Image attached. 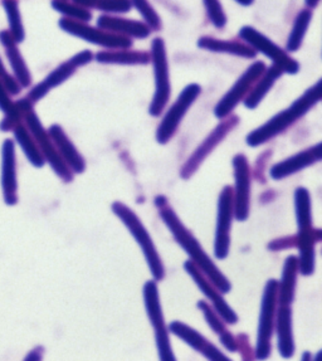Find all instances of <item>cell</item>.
Listing matches in <instances>:
<instances>
[{
	"instance_id": "obj_1",
	"label": "cell",
	"mask_w": 322,
	"mask_h": 361,
	"mask_svg": "<svg viewBox=\"0 0 322 361\" xmlns=\"http://www.w3.org/2000/svg\"><path fill=\"white\" fill-rule=\"evenodd\" d=\"M155 204L160 208L159 214L161 216V219L169 228L170 232L174 235L176 242L182 245V250L187 252L189 257L192 258V262L198 266L200 271L205 274V277L217 287L221 293H228L232 288L228 279L213 263L211 257L205 253L199 240L195 238L192 232L182 224L179 216H176L175 212L168 207L166 202H164L163 204H160V203H155Z\"/></svg>"
},
{
	"instance_id": "obj_2",
	"label": "cell",
	"mask_w": 322,
	"mask_h": 361,
	"mask_svg": "<svg viewBox=\"0 0 322 361\" xmlns=\"http://www.w3.org/2000/svg\"><path fill=\"white\" fill-rule=\"evenodd\" d=\"M322 80L317 81L315 86L309 88L305 94L299 99H296L292 105L286 110L281 111L275 116L272 117L270 121L256 128L251 134L247 136V144L252 147L262 145L264 142L271 140L278 134L286 131L290 126H292L299 118L306 115L310 109L320 102L322 94Z\"/></svg>"
},
{
	"instance_id": "obj_3",
	"label": "cell",
	"mask_w": 322,
	"mask_h": 361,
	"mask_svg": "<svg viewBox=\"0 0 322 361\" xmlns=\"http://www.w3.org/2000/svg\"><path fill=\"white\" fill-rule=\"evenodd\" d=\"M17 105L19 110L22 111V117L24 118L25 126L30 130L44 160L52 166L54 173L58 175L62 180L70 183L73 180V171L67 166V164L59 155L52 137L48 134V130L43 128L39 117L33 110V104L28 99H22L18 101Z\"/></svg>"
},
{
	"instance_id": "obj_4",
	"label": "cell",
	"mask_w": 322,
	"mask_h": 361,
	"mask_svg": "<svg viewBox=\"0 0 322 361\" xmlns=\"http://www.w3.org/2000/svg\"><path fill=\"white\" fill-rule=\"evenodd\" d=\"M112 212L123 221L126 227L129 228L130 233L134 235L136 242L140 245L155 281L163 280L165 277L164 264L154 245L153 239L147 232V228L144 227V224L141 223L139 216H136L129 207H126L120 202L112 204Z\"/></svg>"
},
{
	"instance_id": "obj_5",
	"label": "cell",
	"mask_w": 322,
	"mask_h": 361,
	"mask_svg": "<svg viewBox=\"0 0 322 361\" xmlns=\"http://www.w3.org/2000/svg\"><path fill=\"white\" fill-rule=\"evenodd\" d=\"M151 62L155 75V94L149 109V114L151 116L158 117L164 111L165 106L168 105L171 92L166 48L164 41L159 37L154 39L151 44Z\"/></svg>"
},
{
	"instance_id": "obj_6",
	"label": "cell",
	"mask_w": 322,
	"mask_h": 361,
	"mask_svg": "<svg viewBox=\"0 0 322 361\" xmlns=\"http://www.w3.org/2000/svg\"><path fill=\"white\" fill-rule=\"evenodd\" d=\"M277 292L278 281L270 280L264 287L261 316L258 326L257 348L256 357L258 360H266L271 355L272 336L275 329V310H277Z\"/></svg>"
},
{
	"instance_id": "obj_7",
	"label": "cell",
	"mask_w": 322,
	"mask_h": 361,
	"mask_svg": "<svg viewBox=\"0 0 322 361\" xmlns=\"http://www.w3.org/2000/svg\"><path fill=\"white\" fill-rule=\"evenodd\" d=\"M144 300L147 316L155 331L160 359L164 361L175 360V356L173 354V349L170 345L169 332L165 325L164 314L159 298L158 286L155 281H149L144 286Z\"/></svg>"
},
{
	"instance_id": "obj_8",
	"label": "cell",
	"mask_w": 322,
	"mask_h": 361,
	"mask_svg": "<svg viewBox=\"0 0 322 361\" xmlns=\"http://www.w3.org/2000/svg\"><path fill=\"white\" fill-rule=\"evenodd\" d=\"M59 28L68 35H75L83 41L89 42L96 46L109 48V49H126L132 46L131 38L123 35H115L111 32L89 27L87 22H81L70 18H62L59 20Z\"/></svg>"
},
{
	"instance_id": "obj_9",
	"label": "cell",
	"mask_w": 322,
	"mask_h": 361,
	"mask_svg": "<svg viewBox=\"0 0 322 361\" xmlns=\"http://www.w3.org/2000/svg\"><path fill=\"white\" fill-rule=\"evenodd\" d=\"M240 37L246 42L249 47L252 48L256 52L264 53L266 57H268L271 61H273V64L277 67H280L283 73H290L295 75L299 70V64L290 57L286 51H283L280 46H277L275 42L271 41L268 37L262 35L261 32H258L256 28L246 25L240 30Z\"/></svg>"
},
{
	"instance_id": "obj_10",
	"label": "cell",
	"mask_w": 322,
	"mask_h": 361,
	"mask_svg": "<svg viewBox=\"0 0 322 361\" xmlns=\"http://www.w3.org/2000/svg\"><path fill=\"white\" fill-rule=\"evenodd\" d=\"M200 94H202V88L197 83L187 85V87L182 90L175 104L170 107L169 111L165 114L164 118L159 125L158 131H156V140L159 144H166L174 136L187 110L192 107L195 99L199 97Z\"/></svg>"
},
{
	"instance_id": "obj_11",
	"label": "cell",
	"mask_w": 322,
	"mask_h": 361,
	"mask_svg": "<svg viewBox=\"0 0 322 361\" xmlns=\"http://www.w3.org/2000/svg\"><path fill=\"white\" fill-rule=\"evenodd\" d=\"M266 68L267 67L262 61H257L251 64L247 68L246 72L238 78V81L235 82L233 87L230 88L228 92L224 94V97L218 102V105L214 109V115L221 120L228 117L240 101L246 99L247 94H249L253 85L256 83L259 77L264 75Z\"/></svg>"
},
{
	"instance_id": "obj_12",
	"label": "cell",
	"mask_w": 322,
	"mask_h": 361,
	"mask_svg": "<svg viewBox=\"0 0 322 361\" xmlns=\"http://www.w3.org/2000/svg\"><path fill=\"white\" fill-rule=\"evenodd\" d=\"M92 59H94V54L89 51L77 53L72 59L66 61L65 63L59 64L58 67L53 70L41 83H38L37 86L32 88L27 99H30L32 104L41 101L51 90L58 87L59 85L67 81L76 72L78 67L86 66L92 61Z\"/></svg>"
},
{
	"instance_id": "obj_13",
	"label": "cell",
	"mask_w": 322,
	"mask_h": 361,
	"mask_svg": "<svg viewBox=\"0 0 322 361\" xmlns=\"http://www.w3.org/2000/svg\"><path fill=\"white\" fill-rule=\"evenodd\" d=\"M235 216L233 204V189L232 187L223 188L218 202L217 231H216V245L214 255L218 259H224L229 255L230 247V228Z\"/></svg>"
},
{
	"instance_id": "obj_14",
	"label": "cell",
	"mask_w": 322,
	"mask_h": 361,
	"mask_svg": "<svg viewBox=\"0 0 322 361\" xmlns=\"http://www.w3.org/2000/svg\"><path fill=\"white\" fill-rule=\"evenodd\" d=\"M235 188L233 190L235 216L238 221H244L249 216L251 207V169L246 155L238 154L233 157Z\"/></svg>"
},
{
	"instance_id": "obj_15",
	"label": "cell",
	"mask_w": 322,
	"mask_h": 361,
	"mask_svg": "<svg viewBox=\"0 0 322 361\" xmlns=\"http://www.w3.org/2000/svg\"><path fill=\"white\" fill-rule=\"evenodd\" d=\"M238 123H240V118L237 116H232L217 126V128L200 144L199 147L195 150L193 155L187 159V163L180 170V176L182 179H189L198 170L200 164L204 161L208 155L228 135L229 131L233 130L238 125Z\"/></svg>"
},
{
	"instance_id": "obj_16",
	"label": "cell",
	"mask_w": 322,
	"mask_h": 361,
	"mask_svg": "<svg viewBox=\"0 0 322 361\" xmlns=\"http://www.w3.org/2000/svg\"><path fill=\"white\" fill-rule=\"evenodd\" d=\"M184 268L187 269V274L192 276V279L195 281V283L199 286L200 290L204 293L206 298L211 300L213 303V307L217 311L218 314L222 317L225 324H232L235 325L238 322V316L235 314L232 307H229L228 303L223 298L222 293L219 292L217 287L211 283V281L205 277V274L200 271L198 266L192 261H187L184 264Z\"/></svg>"
},
{
	"instance_id": "obj_17",
	"label": "cell",
	"mask_w": 322,
	"mask_h": 361,
	"mask_svg": "<svg viewBox=\"0 0 322 361\" xmlns=\"http://www.w3.org/2000/svg\"><path fill=\"white\" fill-rule=\"evenodd\" d=\"M1 189L6 205L18 203L17 163H16V144L6 139L1 146Z\"/></svg>"
},
{
	"instance_id": "obj_18",
	"label": "cell",
	"mask_w": 322,
	"mask_h": 361,
	"mask_svg": "<svg viewBox=\"0 0 322 361\" xmlns=\"http://www.w3.org/2000/svg\"><path fill=\"white\" fill-rule=\"evenodd\" d=\"M169 331L174 334L178 338L184 340L189 346H192L194 350L199 351L200 354H203L209 360H228V356L222 354V351L216 348L211 343H209L203 335H200L197 330L187 326L180 321L171 322Z\"/></svg>"
},
{
	"instance_id": "obj_19",
	"label": "cell",
	"mask_w": 322,
	"mask_h": 361,
	"mask_svg": "<svg viewBox=\"0 0 322 361\" xmlns=\"http://www.w3.org/2000/svg\"><path fill=\"white\" fill-rule=\"evenodd\" d=\"M322 145L312 146L309 150L299 152L293 157H288L281 163L275 164L271 169V178L273 180H281L287 178L290 175L299 173V170L305 169L312 164L317 163L321 160Z\"/></svg>"
},
{
	"instance_id": "obj_20",
	"label": "cell",
	"mask_w": 322,
	"mask_h": 361,
	"mask_svg": "<svg viewBox=\"0 0 322 361\" xmlns=\"http://www.w3.org/2000/svg\"><path fill=\"white\" fill-rule=\"evenodd\" d=\"M48 134L52 137L59 155L67 164V166L73 171V174L83 173L86 170V161L82 155L77 150L76 146L73 145V142L70 140L65 130L59 125H52L51 128H48Z\"/></svg>"
},
{
	"instance_id": "obj_21",
	"label": "cell",
	"mask_w": 322,
	"mask_h": 361,
	"mask_svg": "<svg viewBox=\"0 0 322 361\" xmlns=\"http://www.w3.org/2000/svg\"><path fill=\"white\" fill-rule=\"evenodd\" d=\"M0 43L1 46L6 48V56L8 62L11 64L12 68V75L17 80L18 83L22 86V88H28L32 83V75H30V68L25 63L23 54L18 48L17 42L13 39L12 35L9 30H1L0 32Z\"/></svg>"
},
{
	"instance_id": "obj_22",
	"label": "cell",
	"mask_w": 322,
	"mask_h": 361,
	"mask_svg": "<svg viewBox=\"0 0 322 361\" xmlns=\"http://www.w3.org/2000/svg\"><path fill=\"white\" fill-rule=\"evenodd\" d=\"M97 27L115 35L139 39L147 38L151 33V30L145 23L112 16H101L97 20Z\"/></svg>"
},
{
	"instance_id": "obj_23",
	"label": "cell",
	"mask_w": 322,
	"mask_h": 361,
	"mask_svg": "<svg viewBox=\"0 0 322 361\" xmlns=\"http://www.w3.org/2000/svg\"><path fill=\"white\" fill-rule=\"evenodd\" d=\"M275 327L278 336V350L282 357L288 359L295 354V340L292 332V310L290 305H278L275 310Z\"/></svg>"
},
{
	"instance_id": "obj_24",
	"label": "cell",
	"mask_w": 322,
	"mask_h": 361,
	"mask_svg": "<svg viewBox=\"0 0 322 361\" xmlns=\"http://www.w3.org/2000/svg\"><path fill=\"white\" fill-rule=\"evenodd\" d=\"M297 274H299V258L296 256L287 257L282 271L281 282H278V292H277L278 305L291 306V303L295 300Z\"/></svg>"
},
{
	"instance_id": "obj_25",
	"label": "cell",
	"mask_w": 322,
	"mask_h": 361,
	"mask_svg": "<svg viewBox=\"0 0 322 361\" xmlns=\"http://www.w3.org/2000/svg\"><path fill=\"white\" fill-rule=\"evenodd\" d=\"M283 75V71L277 67L275 64H272L270 68H266L264 75L258 78L256 83L253 85L251 88L249 94H247L244 99V105L247 109L249 110H254L261 102L262 99L266 97V94H268L271 87L275 85V81Z\"/></svg>"
},
{
	"instance_id": "obj_26",
	"label": "cell",
	"mask_w": 322,
	"mask_h": 361,
	"mask_svg": "<svg viewBox=\"0 0 322 361\" xmlns=\"http://www.w3.org/2000/svg\"><path fill=\"white\" fill-rule=\"evenodd\" d=\"M198 46L209 52L227 53V54H233L244 59H254L257 54L256 51H253L252 48L244 43L223 41L211 37H202L198 41Z\"/></svg>"
},
{
	"instance_id": "obj_27",
	"label": "cell",
	"mask_w": 322,
	"mask_h": 361,
	"mask_svg": "<svg viewBox=\"0 0 322 361\" xmlns=\"http://www.w3.org/2000/svg\"><path fill=\"white\" fill-rule=\"evenodd\" d=\"M13 134L16 141L22 147L24 155L30 160V163L35 168H42L46 164V160L27 126L23 123H18L17 126L13 128Z\"/></svg>"
},
{
	"instance_id": "obj_28",
	"label": "cell",
	"mask_w": 322,
	"mask_h": 361,
	"mask_svg": "<svg viewBox=\"0 0 322 361\" xmlns=\"http://www.w3.org/2000/svg\"><path fill=\"white\" fill-rule=\"evenodd\" d=\"M96 59L100 63L107 64H147L151 61V56L144 52H136L126 49H109L104 52L97 53Z\"/></svg>"
},
{
	"instance_id": "obj_29",
	"label": "cell",
	"mask_w": 322,
	"mask_h": 361,
	"mask_svg": "<svg viewBox=\"0 0 322 361\" xmlns=\"http://www.w3.org/2000/svg\"><path fill=\"white\" fill-rule=\"evenodd\" d=\"M0 110L6 115L4 120L0 123V130L8 133L13 131V128L20 123L22 111L19 110L17 102H13L11 94L6 91L3 82L0 80Z\"/></svg>"
},
{
	"instance_id": "obj_30",
	"label": "cell",
	"mask_w": 322,
	"mask_h": 361,
	"mask_svg": "<svg viewBox=\"0 0 322 361\" xmlns=\"http://www.w3.org/2000/svg\"><path fill=\"white\" fill-rule=\"evenodd\" d=\"M295 207L299 224V233L309 232L312 229V213H311L310 192L306 188H297L295 192Z\"/></svg>"
},
{
	"instance_id": "obj_31",
	"label": "cell",
	"mask_w": 322,
	"mask_h": 361,
	"mask_svg": "<svg viewBox=\"0 0 322 361\" xmlns=\"http://www.w3.org/2000/svg\"><path fill=\"white\" fill-rule=\"evenodd\" d=\"M311 19H312L311 9H304V11L299 13V16L295 19V23H293L292 28H291L290 35H288V52H296L302 46L304 38H305L307 30L310 27Z\"/></svg>"
},
{
	"instance_id": "obj_32",
	"label": "cell",
	"mask_w": 322,
	"mask_h": 361,
	"mask_svg": "<svg viewBox=\"0 0 322 361\" xmlns=\"http://www.w3.org/2000/svg\"><path fill=\"white\" fill-rule=\"evenodd\" d=\"M1 4L4 8L8 24H9V33L12 35L13 39L19 44L25 39V30H24L20 9H19V3L18 0H3Z\"/></svg>"
},
{
	"instance_id": "obj_33",
	"label": "cell",
	"mask_w": 322,
	"mask_h": 361,
	"mask_svg": "<svg viewBox=\"0 0 322 361\" xmlns=\"http://www.w3.org/2000/svg\"><path fill=\"white\" fill-rule=\"evenodd\" d=\"M73 3L106 13H128L132 6L131 0H73Z\"/></svg>"
},
{
	"instance_id": "obj_34",
	"label": "cell",
	"mask_w": 322,
	"mask_h": 361,
	"mask_svg": "<svg viewBox=\"0 0 322 361\" xmlns=\"http://www.w3.org/2000/svg\"><path fill=\"white\" fill-rule=\"evenodd\" d=\"M52 6L54 11H57L61 14H63L65 18H70V19L88 22L92 18V14L88 12L87 8L78 6L76 3H70L68 0H53Z\"/></svg>"
},
{
	"instance_id": "obj_35",
	"label": "cell",
	"mask_w": 322,
	"mask_h": 361,
	"mask_svg": "<svg viewBox=\"0 0 322 361\" xmlns=\"http://www.w3.org/2000/svg\"><path fill=\"white\" fill-rule=\"evenodd\" d=\"M132 6H135L141 17L144 18V23L151 30H159L161 28V20L154 6L149 0H131Z\"/></svg>"
},
{
	"instance_id": "obj_36",
	"label": "cell",
	"mask_w": 322,
	"mask_h": 361,
	"mask_svg": "<svg viewBox=\"0 0 322 361\" xmlns=\"http://www.w3.org/2000/svg\"><path fill=\"white\" fill-rule=\"evenodd\" d=\"M198 307L202 310V312L204 314L205 319L208 321L209 326L211 330L218 334V335H222L223 332L227 331V327H225V322L223 320L222 317L218 314L217 311L214 309H211V305L205 301H199L198 302Z\"/></svg>"
},
{
	"instance_id": "obj_37",
	"label": "cell",
	"mask_w": 322,
	"mask_h": 361,
	"mask_svg": "<svg viewBox=\"0 0 322 361\" xmlns=\"http://www.w3.org/2000/svg\"><path fill=\"white\" fill-rule=\"evenodd\" d=\"M205 9L208 13V17L211 19V23L217 28H223L227 24V17L223 11L222 4L219 0H203Z\"/></svg>"
},
{
	"instance_id": "obj_38",
	"label": "cell",
	"mask_w": 322,
	"mask_h": 361,
	"mask_svg": "<svg viewBox=\"0 0 322 361\" xmlns=\"http://www.w3.org/2000/svg\"><path fill=\"white\" fill-rule=\"evenodd\" d=\"M0 80L3 82V85H4V87H6V91L9 92V94H20L22 86L18 83L17 80L14 78L12 73H9V72L6 71V66H4V62H3L1 57H0Z\"/></svg>"
},
{
	"instance_id": "obj_39",
	"label": "cell",
	"mask_w": 322,
	"mask_h": 361,
	"mask_svg": "<svg viewBox=\"0 0 322 361\" xmlns=\"http://www.w3.org/2000/svg\"><path fill=\"white\" fill-rule=\"evenodd\" d=\"M221 343L225 349L230 351V353H235L238 350V344H237V338L227 330L225 332H223L221 335Z\"/></svg>"
},
{
	"instance_id": "obj_40",
	"label": "cell",
	"mask_w": 322,
	"mask_h": 361,
	"mask_svg": "<svg viewBox=\"0 0 322 361\" xmlns=\"http://www.w3.org/2000/svg\"><path fill=\"white\" fill-rule=\"evenodd\" d=\"M287 240H290V242H288L287 248L288 247L296 245V235H295V237H290V239H288L287 237ZM285 243H286V238L275 239L273 242H271L270 245H268V248L272 250V251H280L281 248H285Z\"/></svg>"
},
{
	"instance_id": "obj_41",
	"label": "cell",
	"mask_w": 322,
	"mask_h": 361,
	"mask_svg": "<svg viewBox=\"0 0 322 361\" xmlns=\"http://www.w3.org/2000/svg\"><path fill=\"white\" fill-rule=\"evenodd\" d=\"M320 0H306V6H309L310 9H315L318 6Z\"/></svg>"
},
{
	"instance_id": "obj_42",
	"label": "cell",
	"mask_w": 322,
	"mask_h": 361,
	"mask_svg": "<svg viewBox=\"0 0 322 361\" xmlns=\"http://www.w3.org/2000/svg\"><path fill=\"white\" fill-rule=\"evenodd\" d=\"M235 1H237L238 4H240V6H248L253 4V1H254V0H235Z\"/></svg>"
}]
</instances>
